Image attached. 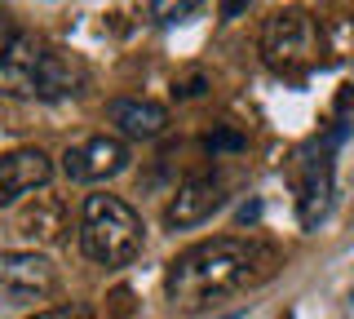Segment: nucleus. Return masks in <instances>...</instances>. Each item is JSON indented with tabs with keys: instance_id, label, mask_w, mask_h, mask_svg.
I'll list each match as a JSON object with an SVG mask.
<instances>
[{
	"instance_id": "12",
	"label": "nucleus",
	"mask_w": 354,
	"mask_h": 319,
	"mask_svg": "<svg viewBox=\"0 0 354 319\" xmlns=\"http://www.w3.org/2000/svg\"><path fill=\"white\" fill-rule=\"evenodd\" d=\"M204 0H151V18L160 27H173V23H186Z\"/></svg>"
},
{
	"instance_id": "9",
	"label": "nucleus",
	"mask_w": 354,
	"mask_h": 319,
	"mask_svg": "<svg viewBox=\"0 0 354 319\" xmlns=\"http://www.w3.org/2000/svg\"><path fill=\"white\" fill-rule=\"evenodd\" d=\"M49 178H53V160L44 156L40 147L5 151V156H0V208L18 204L22 195H31V191H44Z\"/></svg>"
},
{
	"instance_id": "5",
	"label": "nucleus",
	"mask_w": 354,
	"mask_h": 319,
	"mask_svg": "<svg viewBox=\"0 0 354 319\" xmlns=\"http://www.w3.org/2000/svg\"><path fill=\"white\" fill-rule=\"evenodd\" d=\"M341 138H346V129H332L328 138L310 142L297 156V222L306 230H315L332 208V186H337L332 182V151Z\"/></svg>"
},
{
	"instance_id": "8",
	"label": "nucleus",
	"mask_w": 354,
	"mask_h": 319,
	"mask_svg": "<svg viewBox=\"0 0 354 319\" xmlns=\"http://www.w3.org/2000/svg\"><path fill=\"white\" fill-rule=\"evenodd\" d=\"M221 204H226V186H221V178H213V173H204V178H186L173 191V200L164 204V226H169V230L204 226Z\"/></svg>"
},
{
	"instance_id": "2",
	"label": "nucleus",
	"mask_w": 354,
	"mask_h": 319,
	"mask_svg": "<svg viewBox=\"0 0 354 319\" xmlns=\"http://www.w3.org/2000/svg\"><path fill=\"white\" fill-rule=\"evenodd\" d=\"M84 62L66 49H53L44 40L14 31L5 49H0V98H75L84 93Z\"/></svg>"
},
{
	"instance_id": "16",
	"label": "nucleus",
	"mask_w": 354,
	"mask_h": 319,
	"mask_svg": "<svg viewBox=\"0 0 354 319\" xmlns=\"http://www.w3.org/2000/svg\"><path fill=\"white\" fill-rule=\"evenodd\" d=\"M9 40H14V31H0V49H5V45H9Z\"/></svg>"
},
{
	"instance_id": "17",
	"label": "nucleus",
	"mask_w": 354,
	"mask_h": 319,
	"mask_svg": "<svg viewBox=\"0 0 354 319\" xmlns=\"http://www.w3.org/2000/svg\"><path fill=\"white\" fill-rule=\"evenodd\" d=\"M350 306H354V293H350Z\"/></svg>"
},
{
	"instance_id": "14",
	"label": "nucleus",
	"mask_w": 354,
	"mask_h": 319,
	"mask_svg": "<svg viewBox=\"0 0 354 319\" xmlns=\"http://www.w3.org/2000/svg\"><path fill=\"white\" fill-rule=\"evenodd\" d=\"M204 147H208V151H235V147H243V138H239V134H213Z\"/></svg>"
},
{
	"instance_id": "7",
	"label": "nucleus",
	"mask_w": 354,
	"mask_h": 319,
	"mask_svg": "<svg viewBox=\"0 0 354 319\" xmlns=\"http://www.w3.org/2000/svg\"><path fill=\"white\" fill-rule=\"evenodd\" d=\"M129 169V142L120 134H93L84 142L62 151V173L66 182H80V186H97L111 182Z\"/></svg>"
},
{
	"instance_id": "11",
	"label": "nucleus",
	"mask_w": 354,
	"mask_h": 319,
	"mask_svg": "<svg viewBox=\"0 0 354 319\" xmlns=\"http://www.w3.org/2000/svg\"><path fill=\"white\" fill-rule=\"evenodd\" d=\"M18 235L31 244H58L66 235V208L58 195H36L27 208L18 213Z\"/></svg>"
},
{
	"instance_id": "1",
	"label": "nucleus",
	"mask_w": 354,
	"mask_h": 319,
	"mask_svg": "<svg viewBox=\"0 0 354 319\" xmlns=\"http://www.w3.org/2000/svg\"><path fill=\"white\" fill-rule=\"evenodd\" d=\"M279 266V253L261 239H239V235H217L204 244H191L177 253L164 271V297L177 311H204L230 293H243L252 284L270 280Z\"/></svg>"
},
{
	"instance_id": "3",
	"label": "nucleus",
	"mask_w": 354,
	"mask_h": 319,
	"mask_svg": "<svg viewBox=\"0 0 354 319\" xmlns=\"http://www.w3.org/2000/svg\"><path fill=\"white\" fill-rule=\"evenodd\" d=\"M147 244V226H142L138 208L120 195H88L80 208V248L88 262L106 271L129 266Z\"/></svg>"
},
{
	"instance_id": "4",
	"label": "nucleus",
	"mask_w": 354,
	"mask_h": 319,
	"mask_svg": "<svg viewBox=\"0 0 354 319\" xmlns=\"http://www.w3.org/2000/svg\"><path fill=\"white\" fill-rule=\"evenodd\" d=\"M261 58L279 75H306L319 58V23L310 9H279L261 27Z\"/></svg>"
},
{
	"instance_id": "13",
	"label": "nucleus",
	"mask_w": 354,
	"mask_h": 319,
	"mask_svg": "<svg viewBox=\"0 0 354 319\" xmlns=\"http://www.w3.org/2000/svg\"><path fill=\"white\" fill-rule=\"evenodd\" d=\"M27 319H93V315H88L84 306H53V311H36Z\"/></svg>"
},
{
	"instance_id": "6",
	"label": "nucleus",
	"mask_w": 354,
	"mask_h": 319,
	"mask_svg": "<svg viewBox=\"0 0 354 319\" xmlns=\"http://www.w3.org/2000/svg\"><path fill=\"white\" fill-rule=\"evenodd\" d=\"M58 289V266L36 248L0 253V302L5 306H36Z\"/></svg>"
},
{
	"instance_id": "15",
	"label": "nucleus",
	"mask_w": 354,
	"mask_h": 319,
	"mask_svg": "<svg viewBox=\"0 0 354 319\" xmlns=\"http://www.w3.org/2000/svg\"><path fill=\"white\" fill-rule=\"evenodd\" d=\"M248 5H252V0H221V9H217V14H221V23H230V18H239V14H243Z\"/></svg>"
},
{
	"instance_id": "10",
	"label": "nucleus",
	"mask_w": 354,
	"mask_h": 319,
	"mask_svg": "<svg viewBox=\"0 0 354 319\" xmlns=\"http://www.w3.org/2000/svg\"><path fill=\"white\" fill-rule=\"evenodd\" d=\"M106 120L115 125L120 138L133 142H151L169 129V107L151 102V98H111L106 102Z\"/></svg>"
}]
</instances>
